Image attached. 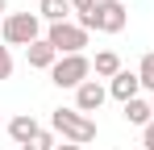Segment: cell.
<instances>
[{
  "mask_svg": "<svg viewBox=\"0 0 154 150\" xmlns=\"http://www.w3.org/2000/svg\"><path fill=\"white\" fill-rule=\"evenodd\" d=\"M88 33L96 29V33H121L129 25V13H125V0H96V8L88 13V17H75Z\"/></svg>",
  "mask_w": 154,
  "mask_h": 150,
  "instance_id": "7a4b0ae2",
  "label": "cell"
},
{
  "mask_svg": "<svg viewBox=\"0 0 154 150\" xmlns=\"http://www.w3.org/2000/svg\"><path fill=\"white\" fill-rule=\"evenodd\" d=\"M92 8H96V0H71V13H75V17H88Z\"/></svg>",
  "mask_w": 154,
  "mask_h": 150,
  "instance_id": "2e32d148",
  "label": "cell"
},
{
  "mask_svg": "<svg viewBox=\"0 0 154 150\" xmlns=\"http://www.w3.org/2000/svg\"><path fill=\"white\" fill-rule=\"evenodd\" d=\"M25 150H58V146H54V129H38Z\"/></svg>",
  "mask_w": 154,
  "mask_h": 150,
  "instance_id": "5bb4252c",
  "label": "cell"
},
{
  "mask_svg": "<svg viewBox=\"0 0 154 150\" xmlns=\"http://www.w3.org/2000/svg\"><path fill=\"white\" fill-rule=\"evenodd\" d=\"M108 96L121 100V104L137 100V96H142V79H137V71H125V67H121V71L108 79Z\"/></svg>",
  "mask_w": 154,
  "mask_h": 150,
  "instance_id": "52a82bcc",
  "label": "cell"
},
{
  "mask_svg": "<svg viewBox=\"0 0 154 150\" xmlns=\"http://www.w3.org/2000/svg\"><path fill=\"white\" fill-rule=\"evenodd\" d=\"M38 17L50 21V25L71 21V0H38Z\"/></svg>",
  "mask_w": 154,
  "mask_h": 150,
  "instance_id": "30bf717a",
  "label": "cell"
},
{
  "mask_svg": "<svg viewBox=\"0 0 154 150\" xmlns=\"http://www.w3.org/2000/svg\"><path fill=\"white\" fill-rule=\"evenodd\" d=\"M142 150H154V121L142 129Z\"/></svg>",
  "mask_w": 154,
  "mask_h": 150,
  "instance_id": "e0dca14e",
  "label": "cell"
},
{
  "mask_svg": "<svg viewBox=\"0 0 154 150\" xmlns=\"http://www.w3.org/2000/svg\"><path fill=\"white\" fill-rule=\"evenodd\" d=\"M137 79H142V92H150V96H154V50H150V54H142V63H137Z\"/></svg>",
  "mask_w": 154,
  "mask_h": 150,
  "instance_id": "4fadbf2b",
  "label": "cell"
},
{
  "mask_svg": "<svg viewBox=\"0 0 154 150\" xmlns=\"http://www.w3.org/2000/svg\"><path fill=\"white\" fill-rule=\"evenodd\" d=\"M58 150H83V146H75V142H63V146H58Z\"/></svg>",
  "mask_w": 154,
  "mask_h": 150,
  "instance_id": "d6986e66",
  "label": "cell"
},
{
  "mask_svg": "<svg viewBox=\"0 0 154 150\" xmlns=\"http://www.w3.org/2000/svg\"><path fill=\"white\" fill-rule=\"evenodd\" d=\"M104 100H108V88H104L100 79H88V83H79V88H75V108H79V113H88V117L100 113Z\"/></svg>",
  "mask_w": 154,
  "mask_h": 150,
  "instance_id": "8992f818",
  "label": "cell"
},
{
  "mask_svg": "<svg viewBox=\"0 0 154 150\" xmlns=\"http://www.w3.org/2000/svg\"><path fill=\"white\" fill-rule=\"evenodd\" d=\"M38 129H42V125L33 121V113H17V117H13V121H8V138H13V142H17V146L25 150L29 142H33V133H38Z\"/></svg>",
  "mask_w": 154,
  "mask_h": 150,
  "instance_id": "9c48e42d",
  "label": "cell"
},
{
  "mask_svg": "<svg viewBox=\"0 0 154 150\" xmlns=\"http://www.w3.org/2000/svg\"><path fill=\"white\" fill-rule=\"evenodd\" d=\"M25 63H29V67H38V71H50L54 63H58V50H54L46 38H38L33 46H25Z\"/></svg>",
  "mask_w": 154,
  "mask_h": 150,
  "instance_id": "ba28073f",
  "label": "cell"
},
{
  "mask_svg": "<svg viewBox=\"0 0 154 150\" xmlns=\"http://www.w3.org/2000/svg\"><path fill=\"white\" fill-rule=\"evenodd\" d=\"M88 38H92V33H88L79 21H63V25H50V29H46V42L58 50V58H67V54H83Z\"/></svg>",
  "mask_w": 154,
  "mask_h": 150,
  "instance_id": "5b68a950",
  "label": "cell"
},
{
  "mask_svg": "<svg viewBox=\"0 0 154 150\" xmlns=\"http://www.w3.org/2000/svg\"><path fill=\"white\" fill-rule=\"evenodd\" d=\"M50 129L63 138V142H75V146H88V142H96V121L88 117V113H79L75 104L67 108H54L50 113Z\"/></svg>",
  "mask_w": 154,
  "mask_h": 150,
  "instance_id": "6da1fadb",
  "label": "cell"
},
{
  "mask_svg": "<svg viewBox=\"0 0 154 150\" xmlns=\"http://www.w3.org/2000/svg\"><path fill=\"white\" fill-rule=\"evenodd\" d=\"M121 108H125V113H121V117H125L129 125H137V129H146V125L154 121V108H150V100H129V104H121Z\"/></svg>",
  "mask_w": 154,
  "mask_h": 150,
  "instance_id": "8fae6325",
  "label": "cell"
},
{
  "mask_svg": "<svg viewBox=\"0 0 154 150\" xmlns=\"http://www.w3.org/2000/svg\"><path fill=\"white\" fill-rule=\"evenodd\" d=\"M150 108H154V96H150Z\"/></svg>",
  "mask_w": 154,
  "mask_h": 150,
  "instance_id": "ffe728a7",
  "label": "cell"
},
{
  "mask_svg": "<svg viewBox=\"0 0 154 150\" xmlns=\"http://www.w3.org/2000/svg\"><path fill=\"white\" fill-rule=\"evenodd\" d=\"M92 79V58L88 54H67V58H58L50 67V83L54 88H71L75 92L79 83H88Z\"/></svg>",
  "mask_w": 154,
  "mask_h": 150,
  "instance_id": "277c9868",
  "label": "cell"
},
{
  "mask_svg": "<svg viewBox=\"0 0 154 150\" xmlns=\"http://www.w3.org/2000/svg\"><path fill=\"white\" fill-rule=\"evenodd\" d=\"M133 150H142V146H133Z\"/></svg>",
  "mask_w": 154,
  "mask_h": 150,
  "instance_id": "44dd1931",
  "label": "cell"
},
{
  "mask_svg": "<svg viewBox=\"0 0 154 150\" xmlns=\"http://www.w3.org/2000/svg\"><path fill=\"white\" fill-rule=\"evenodd\" d=\"M13 75V54H8V46H0V79H8Z\"/></svg>",
  "mask_w": 154,
  "mask_h": 150,
  "instance_id": "9a60e30c",
  "label": "cell"
},
{
  "mask_svg": "<svg viewBox=\"0 0 154 150\" xmlns=\"http://www.w3.org/2000/svg\"><path fill=\"white\" fill-rule=\"evenodd\" d=\"M0 38H4V46H33L38 38H46L42 33V17L38 13H8L0 21Z\"/></svg>",
  "mask_w": 154,
  "mask_h": 150,
  "instance_id": "3957f363",
  "label": "cell"
},
{
  "mask_svg": "<svg viewBox=\"0 0 154 150\" xmlns=\"http://www.w3.org/2000/svg\"><path fill=\"white\" fill-rule=\"evenodd\" d=\"M117 71H121L117 50H96V58H92V75H96V79H112Z\"/></svg>",
  "mask_w": 154,
  "mask_h": 150,
  "instance_id": "7c38bea8",
  "label": "cell"
},
{
  "mask_svg": "<svg viewBox=\"0 0 154 150\" xmlns=\"http://www.w3.org/2000/svg\"><path fill=\"white\" fill-rule=\"evenodd\" d=\"M4 17H8V0H0V21H4Z\"/></svg>",
  "mask_w": 154,
  "mask_h": 150,
  "instance_id": "ac0fdd59",
  "label": "cell"
}]
</instances>
